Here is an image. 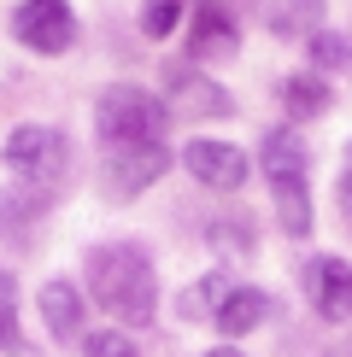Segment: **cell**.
<instances>
[{"mask_svg": "<svg viewBox=\"0 0 352 357\" xmlns=\"http://www.w3.org/2000/svg\"><path fill=\"white\" fill-rule=\"evenodd\" d=\"M88 293L106 305V317L129 322V328L153 322V310H159L153 258H147L141 246H124V241L117 246H94L88 252Z\"/></svg>", "mask_w": 352, "mask_h": 357, "instance_id": "obj_1", "label": "cell"}, {"mask_svg": "<svg viewBox=\"0 0 352 357\" xmlns=\"http://www.w3.org/2000/svg\"><path fill=\"white\" fill-rule=\"evenodd\" d=\"M170 123V106L159 94H147L135 82H112L94 106V129L106 146H129V141H159Z\"/></svg>", "mask_w": 352, "mask_h": 357, "instance_id": "obj_2", "label": "cell"}, {"mask_svg": "<svg viewBox=\"0 0 352 357\" xmlns=\"http://www.w3.org/2000/svg\"><path fill=\"white\" fill-rule=\"evenodd\" d=\"M12 36H18L29 53L59 59V53H71V41H77V12H71L65 0H24V6L12 12Z\"/></svg>", "mask_w": 352, "mask_h": 357, "instance_id": "obj_3", "label": "cell"}, {"mask_svg": "<svg viewBox=\"0 0 352 357\" xmlns=\"http://www.w3.org/2000/svg\"><path fill=\"white\" fill-rule=\"evenodd\" d=\"M170 170V153L159 141H129V146H106V193L112 199H135Z\"/></svg>", "mask_w": 352, "mask_h": 357, "instance_id": "obj_4", "label": "cell"}, {"mask_svg": "<svg viewBox=\"0 0 352 357\" xmlns=\"http://www.w3.org/2000/svg\"><path fill=\"white\" fill-rule=\"evenodd\" d=\"M6 170L29 176V182H47V176L65 170V135L53 123H24L6 135Z\"/></svg>", "mask_w": 352, "mask_h": 357, "instance_id": "obj_5", "label": "cell"}, {"mask_svg": "<svg viewBox=\"0 0 352 357\" xmlns=\"http://www.w3.org/2000/svg\"><path fill=\"white\" fill-rule=\"evenodd\" d=\"M305 299L323 322H352V264L335 252L305 258Z\"/></svg>", "mask_w": 352, "mask_h": 357, "instance_id": "obj_6", "label": "cell"}, {"mask_svg": "<svg viewBox=\"0 0 352 357\" xmlns=\"http://www.w3.org/2000/svg\"><path fill=\"white\" fill-rule=\"evenodd\" d=\"M165 106H170L176 117H229L235 100H229L223 82L200 77L194 65H170V70H165Z\"/></svg>", "mask_w": 352, "mask_h": 357, "instance_id": "obj_7", "label": "cell"}, {"mask_svg": "<svg viewBox=\"0 0 352 357\" xmlns=\"http://www.w3.org/2000/svg\"><path fill=\"white\" fill-rule=\"evenodd\" d=\"M182 165H188L194 182L217 188V193H235V188L247 182V153H241V146H229V141H212V135L188 141L182 146Z\"/></svg>", "mask_w": 352, "mask_h": 357, "instance_id": "obj_8", "label": "cell"}, {"mask_svg": "<svg viewBox=\"0 0 352 357\" xmlns=\"http://www.w3.org/2000/svg\"><path fill=\"white\" fill-rule=\"evenodd\" d=\"M241 47V29H235V12L223 0H205L194 6V24H188V53L194 59H229Z\"/></svg>", "mask_w": 352, "mask_h": 357, "instance_id": "obj_9", "label": "cell"}, {"mask_svg": "<svg viewBox=\"0 0 352 357\" xmlns=\"http://www.w3.org/2000/svg\"><path fill=\"white\" fill-rule=\"evenodd\" d=\"M36 310H41V322H47V334L59 340V346H77L82 340V287L47 281V287L36 293Z\"/></svg>", "mask_w": 352, "mask_h": 357, "instance_id": "obj_10", "label": "cell"}, {"mask_svg": "<svg viewBox=\"0 0 352 357\" xmlns=\"http://www.w3.org/2000/svg\"><path fill=\"white\" fill-rule=\"evenodd\" d=\"M258 18L270 36H293V41H311L323 29V0H258Z\"/></svg>", "mask_w": 352, "mask_h": 357, "instance_id": "obj_11", "label": "cell"}, {"mask_svg": "<svg viewBox=\"0 0 352 357\" xmlns=\"http://www.w3.org/2000/svg\"><path fill=\"white\" fill-rule=\"evenodd\" d=\"M270 310H276V299H270L264 287H235L212 322H217V334H223V340H241V334H253Z\"/></svg>", "mask_w": 352, "mask_h": 357, "instance_id": "obj_12", "label": "cell"}, {"mask_svg": "<svg viewBox=\"0 0 352 357\" xmlns=\"http://www.w3.org/2000/svg\"><path fill=\"white\" fill-rule=\"evenodd\" d=\"M270 199H276L282 234L305 241V234H311V193H305V176H270Z\"/></svg>", "mask_w": 352, "mask_h": 357, "instance_id": "obj_13", "label": "cell"}, {"mask_svg": "<svg viewBox=\"0 0 352 357\" xmlns=\"http://www.w3.org/2000/svg\"><path fill=\"white\" fill-rule=\"evenodd\" d=\"M282 106H288L293 123H311V117H323V112L335 106V88L323 82L317 70H300V77L282 82Z\"/></svg>", "mask_w": 352, "mask_h": 357, "instance_id": "obj_14", "label": "cell"}, {"mask_svg": "<svg viewBox=\"0 0 352 357\" xmlns=\"http://www.w3.org/2000/svg\"><path fill=\"white\" fill-rule=\"evenodd\" d=\"M258 165H264V176H305L311 153H305L300 129H270L264 146H258Z\"/></svg>", "mask_w": 352, "mask_h": 357, "instance_id": "obj_15", "label": "cell"}, {"mask_svg": "<svg viewBox=\"0 0 352 357\" xmlns=\"http://www.w3.org/2000/svg\"><path fill=\"white\" fill-rule=\"evenodd\" d=\"M229 293H235V281H229L223 270H212V275H200L188 293H176V310H182L188 322H212L217 310H223V299H229Z\"/></svg>", "mask_w": 352, "mask_h": 357, "instance_id": "obj_16", "label": "cell"}, {"mask_svg": "<svg viewBox=\"0 0 352 357\" xmlns=\"http://www.w3.org/2000/svg\"><path fill=\"white\" fill-rule=\"evenodd\" d=\"M305 53H311L317 70H341V65H352V36H341V29H317V36L305 41Z\"/></svg>", "mask_w": 352, "mask_h": 357, "instance_id": "obj_17", "label": "cell"}, {"mask_svg": "<svg viewBox=\"0 0 352 357\" xmlns=\"http://www.w3.org/2000/svg\"><path fill=\"white\" fill-rule=\"evenodd\" d=\"M182 12H188V0H147V6H141V36H153V41L176 36Z\"/></svg>", "mask_w": 352, "mask_h": 357, "instance_id": "obj_18", "label": "cell"}, {"mask_svg": "<svg viewBox=\"0 0 352 357\" xmlns=\"http://www.w3.org/2000/svg\"><path fill=\"white\" fill-rule=\"evenodd\" d=\"M82 357H141V351H135V340H129L124 328H106V334L82 340Z\"/></svg>", "mask_w": 352, "mask_h": 357, "instance_id": "obj_19", "label": "cell"}, {"mask_svg": "<svg viewBox=\"0 0 352 357\" xmlns=\"http://www.w3.org/2000/svg\"><path fill=\"white\" fill-rule=\"evenodd\" d=\"M341 211L352 217V176H341Z\"/></svg>", "mask_w": 352, "mask_h": 357, "instance_id": "obj_20", "label": "cell"}, {"mask_svg": "<svg viewBox=\"0 0 352 357\" xmlns=\"http://www.w3.org/2000/svg\"><path fill=\"white\" fill-rule=\"evenodd\" d=\"M205 357H247V351H235V346H212Z\"/></svg>", "mask_w": 352, "mask_h": 357, "instance_id": "obj_21", "label": "cell"}, {"mask_svg": "<svg viewBox=\"0 0 352 357\" xmlns=\"http://www.w3.org/2000/svg\"><path fill=\"white\" fill-rule=\"evenodd\" d=\"M346 176H352V141H346Z\"/></svg>", "mask_w": 352, "mask_h": 357, "instance_id": "obj_22", "label": "cell"}]
</instances>
